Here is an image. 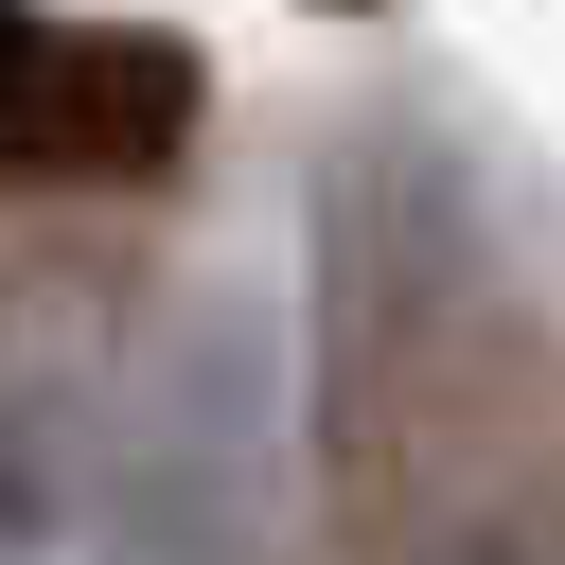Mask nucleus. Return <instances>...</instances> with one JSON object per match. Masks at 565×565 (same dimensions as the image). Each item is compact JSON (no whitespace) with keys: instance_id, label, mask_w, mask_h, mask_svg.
I'll return each mask as SVG.
<instances>
[{"instance_id":"f257e3e1","label":"nucleus","mask_w":565,"mask_h":565,"mask_svg":"<svg viewBox=\"0 0 565 565\" xmlns=\"http://www.w3.org/2000/svg\"><path fill=\"white\" fill-rule=\"evenodd\" d=\"M300 459L353 565H388L441 494L565 459V388L494 265L477 141L406 88L335 106L300 177Z\"/></svg>"},{"instance_id":"f03ea898","label":"nucleus","mask_w":565,"mask_h":565,"mask_svg":"<svg viewBox=\"0 0 565 565\" xmlns=\"http://www.w3.org/2000/svg\"><path fill=\"white\" fill-rule=\"evenodd\" d=\"M300 441V318L265 300H177L141 335L124 388V459H106V565H282L265 494Z\"/></svg>"},{"instance_id":"7ed1b4c3","label":"nucleus","mask_w":565,"mask_h":565,"mask_svg":"<svg viewBox=\"0 0 565 565\" xmlns=\"http://www.w3.org/2000/svg\"><path fill=\"white\" fill-rule=\"evenodd\" d=\"M212 124V53L177 18L0 0V194H159Z\"/></svg>"},{"instance_id":"20e7f679","label":"nucleus","mask_w":565,"mask_h":565,"mask_svg":"<svg viewBox=\"0 0 565 565\" xmlns=\"http://www.w3.org/2000/svg\"><path fill=\"white\" fill-rule=\"evenodd\" d=\"M388 565H565V477L547 459H512V477H477V494H441Z\"/></svg>"}]
</instances>
